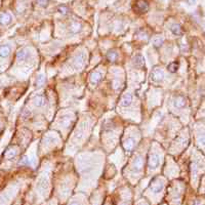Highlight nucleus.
<instances>
[{
    "label": "nucleus",
    "mask_w": 205,
    "mask_h": 205,
    "mask_svg": "<svg viewBox=\"0 0 205 205\" xmlns=\"http://www.w3.org/2000/svg\"><path fill=\"white\" fill-rule=\"evenodd\" d=\"M149 9V3L147 0H138L135 3V10L140 13L148 11Z\"/></svg>",
    "instance_id": "f257e3e1"
},
{
    "label": "nucleus",
    "mask_w": 205,
    "mask_h": 205,
    "mask_svg": "<svg viewBox=\"0 0 205 205\" xmlns=\"http://www.w3.org/2000/svg\"><path fill=\"white\" fill-rule=\"evenodd\" d=\"M160 164V158L157 154H152L150 156V159H149V167L151 169H154L156 167L159 166Z\"/></svg>",
    "instance_id": "f03ea898"
},
{
    "label": "nucleus",
    "mask_w": 205,
    "mask_h": 205,
    "mask_svg": "<svg viewBox=\"0 0 205 205\" xmlns=\"http://www.w3.org/2000/svg\"><path fill=\"white\" fill-rule=\"evenodd\" d=\"M28 57H29V50L26 48L21 49V50H18V53H16V59H18V61H20V62L26 61V60L28 59Z\"/></svg>",
    "instance_id": "7ed1b4c3"
},
{
    "label": "nucleus",
    "mask_w": 205,
    "mask_h": 205,
    "mask_svg": "<svg viewBox=\"0 0 205 205\" xmlns=\"http://www.w3.org/2000/svg\"><path fill=\"white\" fill-rule=\"evenodd\" d=\"M134 146H135V140L134 138H126V140L124 142V148L127 152H131L132 150L134 149Z\"/></svg>",
    "instance_id": "20e7f679"
},
{
    "label": "nucleus",
    "mask_w": 205,
    "mask_h": 205,
    "mask_svg": "<svg viewBox=\"0 0 205 205\" xmlns=\"http://www.w3.org/2000/svg\"><path fill=\"white\" fill-rule=\"evenodd\" d=\"M81 24L77 21H74L70 24V32L73 33V34H77L81 31Z\"/></svg>",
    "instance_id": "39448f33"
},
{
    "label": "nucleus",
    "mask_w": 205,
    "mask_h": 205,
    "mask_svg": "<svg viewBox=\"0 0 205 205\" xmlns=\"http://www.w3.org/2000/svg\"><path fill=\"white\" fill-rule=\"evenodd\" d=\"M170 31L175 35V36H182L184 34V30L181 27V25L179 24H173L172 26L170 27Z\"/></svg>",
    "instance_id": "423d86ee"
},
{
    "label": "nucleus",
    "mask_w": 205,
    "mask_h": 205,
    "mask_svg": "<svg viewBox=\"0 0 205 205\" xmlns=\"http://www.w3.org/2000/svg\"><path fill=\"white\" fill-rule=\"evenodd\" d=\"M11 22V16L8 12H3L0 14V24L1 25H8Z\"/></svg>",
    "instance_id": "0eeeda50"
},
{
    "label": "nucleus",
    "mask_w": 205,
    "mask_h": 205,
    "mask_svg": "<svg viewBox=\"0 0 205 205\" xmlns=\"http://www.w3.org/2000/svg\"><path fill=\"white\" fill-rule=\"evenodd\" d=\"M131 103H132V96L130 94H126L125 96L122 98L121 102H120V105H121L122 107H127V106H129Z\"/></svg>",
    "instance_id": "6e6552de"
},
{
    "label": "nucleus",
    "mask_w": 205,
    "mask_h": 205,
    "mask_svg": "<svg viewBox=\"0 0 205 205\" xmlns=\"http://www.w3.org/2000/svg\"><path fill=\"white\" fill-rule=\"evenodd\" d=\"M34 103L37 107H43L46 104V99L44 96H37L34 99Z\"/></svg>",
    "instance_id": "1a4fd4ad"
},
{
    "label": "nucleus",
    "mask_w": 205,
    "mask_h": 205,
    "mask_svg": "<svg viewBox=\"0 0 205 205\" xmlns=\"http://www.w3.org/2000/svg\"><path fill=\"white\" fill-rule=\"evenodd\" d=\"M10 53V47L8 45H2L0 46V57H7Z\"/></svg>",
    "instance_id": "9d476101"
},
{
    "label": "nucleus",
    "mask_w": 205,
    "mask_h": 205,
    "mask_svg": "<svg viewBox=\"0 0 205 205\" xmlns=\"http://www.w3.org/2000/svg\"><path fill=\"white\" fill-rule=\"evenodd\" d=\"M163 76H164L163 75V72L159 69H156L152 73V79L154 80V81H160V80L163 78Z\"/></svg>",
    "instance_id": "9b49d317"
},
{
    "label": "nucleus",
    "mask_w": 205,
    "mask_h": 205,
    "mask_svg": "<svg viewBox=\"0 0 205 205\" xmlns=\"http://www.w3.org/2000/svg\"><path fill=\"white\" fill-rule=\"evenodd\" d=\"M16 154H18L16 150L11 147V148H8L7 150L5 151V154H4V156H5L7 159H12V158H14V157L16 156Z\"/></svg>",
    "instance_id": "f8f14e48"
},
{
    "label": "nucleus",
    "mask_w": 205,
    "mask_h": 205,
    "mask_svg": "<svg viewBox=\"0 0 205 205\" xmlns=\"http://www.w3.org/2000/svg\"><path fill=\"white\" fill-rule=\"evenodd\" d=\"M101 79H102V74L100 72H94L92 74V76H90V80H92V82L94 84L99 83L101 81Z\"/></svg>",
    "instance_id": "ddd939ff"
},
{
    "label": "nucleus",
    "mask_w": 205,
    "mask_h": 205,
    "mask_svg": "<svg viewBox=\"0 0 205 205\" xmlns=\"http://www.w3.org/2000/svg\"><path fill=\"white\" fill-rule=\"evenodd\" d=\"M186 105V100L185 98H183V96H177V99H175L174 101V106L177 108H183L185 107Z\"/></svg>",
    "instance_id": "4468645a"
},
{
    "label": "nucleus",
    "mask_w": 205,
    "mask_h": 205,
    "mask_svg": "<svg viewBox=\"0 0 205 205\" xmlns=\"http://www.w3.org/2000/svg\"><path fill=\"white\" fill-rule=\"evenodd\" d=\"M134 64H135L136 67H143L145 64V61H144V57L142 55H136L134 57Z\"/></svg>",
    "instance_id": "2eb2a0df"
},
{
    "label": "nucleus",
    "mask_w": 205,
    "mask_h": 205,
    "mask_svg": "<svg viewBox=\"0 0 205 205\" xmlns=\"http://www.w3.org/2000/svg\"><path fill=\"white\" fill-rule=\"evenodd\" d=\"M163 42H164V39H163L162 37H156V38L153 40V45H154L155 47H159L163 44Z\"/></svg>",
    "instance_id": "dca6fc26"
},
{
    "label": "nucleus",
    "mask_w": 205,
    "mask_h": 205,
    "mask_svg": "<svg viewBox=\"0 0 205 205\" xmlns=\"http://www.w3.org/2000/svg\"><path fill=\"white\" fill-rule=\"evenodd\" d=\"M167 69H168L169 72H171V73H174V72L177 71V69H179V65H177V63H171L168 65V67H167Z\"/></svg>",
    "instance_id": "f3484780"
},
{
    "label": "nucleus",
    "mask_w": 205,
    "mask_h": 205,
    "mask_svg": "<svg viewBox=\"0 0 205 205\" xmlns=\"http://www.w3.org/2000/svg\"><path fill=\"white\" fill-rule=\"evenodd\" d=\"M118 57V55L116 51H110L109 53H108V60H109L110 62H115L116 60H117Z\"/></svg>",
    "instance_id": "a211bd4d"
},
{
    "label": "nucleus",
    "mask_w": 205,
    "mask_h": 205,
    "mask_svg": "<svg viewBox=\"0 0 205 205\" xmlns=\"http://www.w3.org/2000/svg\"><path fill=\"white\" fill-rule=\"evenodd\" d=\"M162 184L161 183H155V184H153L152 185V191H154V192H156V193H159V192L162 190Z\"/></svg>",
    "instance_id": "6ab92c4d"
},
{
    "label": "nucleus",
    "mask_w": 205,
    "mask_h": 205,
    "mask_svg": "<svg viewBox=\"0 0 205 205\" xmlns=\"http://www.w3.org/2000/svg\"><path fill=\"white\" fill-rule=\"evenodd\" d=\"M143 166V160L142 158H138L135 159V162H134V167H135V169H140Z\"/></svg>",
    "instance_id": "aec40b11"
},
{
    "label": "nucleus",
    "mask_w": 205,
    "mask_h": 205,
    "mask_svg": "<svg viewBox=\"0 0 205 205\" xmlns=\"http://www.w3.org/2000/svg\"><path fill=\"white\" fill-rule=\"evenodd\" d=\"M44 82H45L44 75H43V74H40V75L37 77V84H38V85H42Z\"/></svg>",
    "instance_id": "412c9836"
},
{
    "label": "nucleus",
    "mask_w": 205,
    "mask_h": 205,
    "mask_svg": "<svg viewBox=\"0 0 205 205\" xmlns=\"http://www.w3.org/2000/svg\"><path fill=\"white\" fill-rule=\"evenodd\" d=\"M57 10H59V12L62 14H66L68 12V8H67V6H65V5L59 6V7H57Z\"/></svg>",
    "instance_id": "4be33fe9"
},
{
    "label": "nucleus",
    "mask_w": 205,
    "mask_h": 205,
    "mask_svg": "<svg viewBox=\"0 0 205 205\" xmlns=\"http://www.w3.org/2000/svg\"><path fill=\"white\" fill-rule=\"evenodd\" d=\"M20 164L21 165H29L30 164V160H29V158L27 156H24L22 159H21Z\"/></svg>",
    "instance_id": "5701e85b"
},
{
    "label": "nucleus",
    "mask_w": 205,
    "mask_h": 205,
    "mask_svg": "<svg viewBox=\"0 0 205 205\" xmlns=\"http://www.w3.org/2000/svg\"><path fill=\"white\" fill-rule=\"evenodd\" d=\"M38 3L40 6H42V7H45V6L48 4V0H38Z\"/></svg>",
    "instance_id": "b1692460"
},
{
    "label": "nucleus",
    "mask_w": 205,
    "mask_h": 205,
    "mask_svg": "<svg viewBox=\"0 0 205 205\" xmlns=\"http://www.w3.org/2000/svg\"><path fill=\"white\" fill-rule=\"evenodd\" d=\"M200 143H201V144H203V145H205V134H203V135L200 138Z\"/></svg>",
    "instance_id": "393cba45"
},
{
    "label": "nucleus",
    "mask_w": 205,
    "mask_h": 205,
    "mask_svg": "<svg viewBox=\"0 0 205 205\" xmlns=\"http://www.w3.org/2000/svg\"><path fill=\"white\" fill-rule=\"evenodd\" d=\"M187 1H188V3H189V4H191V5H193V4H195L196 0H187Z\"/></svg>",
    "instance_id": "a878e982"
},
{
    "label": "nucleus",
    "mask_w": 205,
    "mask_h": 205,
    "mask_svg": "<svg viewBox=\"0 0 205 205\" xmlns=\"http://www.w3.org/2000/svg\"><path fill=\"white\" fill-rule=\"evenodd\" d=\"M70 205H79V204H78L77 202H72V203L70 204Z\"/></svg>",
    "instance_id": "bb28decb"
}]
</instances>
